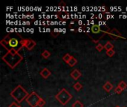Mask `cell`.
Masks as SVG:
<instances>
[{
    "mask_svg": "<svg viewBox=\"0 0 127 107\" xmlns=\"http://www.w3.org/2000/svg\"><path fill=\"white\" fill-rule=\"evenodd\" d=\"M20 42H21V44H22V47L27 48V49L29 50V51L32 50V49L34 48V46L36 45V42H34V41L32 40V39H22Z\"/></svg>",
    "mask_w": 127,
    "mask_h": 107,
    "instance_id": "cell-6",
    "label": "cell"
},
{
    "mask_svg": "<svg viewBox=\"0 0 127 107\" xmlns=\"http://www.w3.org/2000/svg\"><path fill=\"white\" fill-rule=\"evenodd\" d=\"M2 60L12 69L15 68L22 60V57L16 53L15 54H11L10 52H7L4 57H2Z\"/></svg>",
    "mask_w": 127,
    "mask_h": 107,
    "instance_id": "cell-2",
    "label": "cell"
},
{
    "mask_svg": "<svg viewBox=\"0 0 127 107\" xmlns=\"http://www.w3.org/2000/svg\"><path fill=\"white\" fill-rule=\"evenodd\" d=\"M96 49H97L98 51H103V49H104V45H103L102 44L99 43V44L96 46Z\"/></svg>",
    "mask_w": 127,
    "mask_h": 107,
    "instance_id": "cell-20",
    "label": "cell"
},
{
    "mask_svg": "<svg viewBox=\"0 0 127 107\" xmlns=\"http://www.w3.org/2000/svg\"><path fill=\"white\" fill-rule=\"evenodd\" d=\"M11 97H13L18 103H21L24 99H26L29 95L28 92L22 88V86H18L11 93Z\"/></svg>",
    "mask_w": 127,
    "mask_h": 107,
    "instance_id": "cell-3",
    "label": "cell"
},
{
    "mask_svg": "<svg viewBox=\"0 0 127 107\" xmlns=\"http://www.w3.org/2000/svg\"><path fill=\"white\" fill-rule=\"evenodd\" d=\"M46 31H47V32H50V28H47V29H46Z\"/></svg>",
    "mask_w": 127,
    "mask_h": 107,
    "instance_id": "cell-27",
    "label": "cell"
},
{
    "mask_svg": "<svg viewBox=\"0 0 127 107\" xmlns=\"http://www.w3.org/2000/svg\"><path fill=\"white\" fill-rule=\"evenodd\" d=\"M74 22H71V23H70V24H71V25H74Z\"/></svg>",
    "mask_w": 127,
    "mask_h": 107,
    "instance_id": "cell-29",
    "label": "cell"
},
{
    "mask_svg": "<svg viewBox=\"0 0 127 107\" xmlns=\"http://www.w3.org/2000/svg\"><path fill=\"white\" fill-rule=\"evenodd\" d=\"M78 23H79V25H81L83 24V22H82L81 20H80V21H78Z\"/></svg>",
    "mask_w": 127,
    "mask_h": 107,
    "instance_id": "cell-26",
    "label": "cell"
},
{
    "mask_svg": "<svg viewBox=\"0 0 127 107\" xmlns=\"http://www.w3.org/2000/svg\"><path fill=\"white\" fill-rule=\"evenodd\" d=\"M45 105V100L42 99V98H41V99L39 100V103H38V107H43Z\"/></svg>",
    "mask_w": 127,
    "mask_h": 107,
    "instance_id": "cell-19",
    "label": "cell"
},
{
    "mask_svg": "<svg viewBox=\"0 0 127 107\" xmlns=\"http://www.w3.org/2000/svg\"><path fill=\"white\" fill-rule=\"evenodd\" d=\"M91 31L93 34H97L101 31V28L99 25H93L91 28Z\"/></svg>",
    "mask_w": 127,
    "mask_h": 107,
    "instance_id": "cell-10",
    "label": "cell"
},
{
    "mask_svg": "<svg viewBox=\"0 0 127 107\" xmlns=\"http://www.w3.org/2000/svg\"><path fill=\"white\" fill-rule=\"evenodd\" d=\"M70 31H74V29H73V28H72V29H71Z\"/></svg>",
    "mask_w": 127,
    "mask_h": 107,
    "instance_id": "cell-30",
    "label": "cell"
},
{
    "mask_svg": "<svg viewBox=\"0 0 127 107\" xmlns=\"http://www.w3.org/2000/svg\"><path fill=\"white\" fill-rule=\"evenodd\" d=\"M82 88H83V86H82L81 83H79V82L76 83L74 85V89L76 91H80Z\"/></svg>",
    "mask_w": 127,
    "mask_h": 107,
    "instance_id": "cell-15",
    "label": "cell"
},
{
    "mask_svg": "<svg viewBox=\"0 0 127 107\" xmlns=\"http://www.w3.org/2000/svg\"><path fill=\"white\" fill-rule=\"evenodd\" d=\"M83 31V28L82 27H80V28L77 29V31H78V32H82Z\"/></svg>",
    "mask_w": 127,
    "mask_h": 107,
    "instance_id": "cell-24",
    "label": "cell"
},
{
    "mask_svg": "<svg viewBox=\"0 0 127 107\" xmlns=\"http://www.w3.org/2000/svg\"><path fill=\"white\" fill-rule=\"evenodd\" d=\"M72 107H83V104L80 101H76L73 104Z\"/></svg>",
    "mask_w": 127,
    "mask_h": 107,
    "instance_id": "cell-18",
    "label": "cell"
},
{
    "mask_svg": "<svg viewBox=\"0 0 127 107\" xmlns=\"http://www.w3.org/2000/svg\"><path fill=\"white\" fill-rule=\"evenodd\" d=\"M109 35L112 37V38H113V39H117V38H124L122 36H121V34H120V32L116 29V28H113L109 33Z\"/></svg>",
    "mask_w": 127,
    "mask_h": 107,
    "instance_id": "cell-7",
    "label": "cell"
},
{
    "mask_svg": "<svg viewBox=\"0 0 127 107\" xmlns=\"http://www.w3.org/2000/svg\"><path fill=\"white\" fill-rule=\"evenodd\" d=\"M42 57H44L45 59H47V58H48V57L51 56V53H50L48 50H45V51L42 52Z\"/></svg>",
    "mask_w": 127,
    "mask_h": 107,
    "instance_id": "cell-16",
    "label": "cell"
},
{
    "mask_svg": "<svg viewBox=\"0 0 127 107\" xmlns=\"http://www.w3.org/2000/svg\"><path fill=\"white\" fill-rule=\"evenodd\" d=\"M113 48H114V45L110 42H107L106 43V45H104V48L107 51H110V50H113Z\"/></svg>",
    "mask_w": 127,
    "mask_h": 107,
    "instance_id": "cell-13",
    "label": "cell"
},
{
    "mask_svg": "<svg viewBox=\"0 0 127 107\" xmlns=\"http://www.w3.org/2000/svg\"><path fill=\"white\" fill-rule=\"evenodd\" d=\"M51 72L50 70L48 69L47 68H44V69L40 71V75H41L43 78H45V79L48 78L49 76H51Z\"/></svg>",
    "mask_w": 127,
    "mask_h": 107,
    "instance_id": "cell-9",
    "label": "cell"
},
{
    "mask_svg": "<svg viewBox=\"0 0 127 107\" xmlns=\"http://www.w3.org/2000/svg\"><path fill=\"white\" fill-rule=\"evenodd\" d=\"M65 24H66V22H63V25H65Z\"/></svg>",
    "mask_w": 127,
    "mask_h": 107,
    "instance_id": "cell-28",
    "label": "cell"
},
{
    "mask_svg": "<svg viewBox=\"0 0 127 107\" xmlns=\"http://www.w3.org/2000/svg\"><path fill=\"white\" fill-rule=\"evenodd\" d=\"M77 63V60L76 58H74L73 56H72L71 59L69 60V62L68 63V66H71V67H73V66H75Z\"/></svg>",
    "mask_w": 127,
    "mask_h": 107,
    "instance_id": "cell-12",
    "label": "cell"
},
{
    "mask_svg": "<svg viewBox=\"0 0 127 107\" xmlns=\"http://www.w3.org/2000/svg\"><path fill=\"white\" fill-rule=\"evenodd\" d=\"M1 44L5 48H7L8 52H11V51L18 52V51L21 49V48L22 47L21 42H19L16 38L9 37L8 35L1 41Z\"/></svg>",
    "mask_w": 127,
    "mask_h": 107,
    "instance_id": "cell-1",
    "label": "cell"
},
{
    "mask_svg": "<svg viewBox=\"0 0 127 107\" xmlns=\"http://www.w3.org/2000/svg\"><path fill=\"white\" fill-rule=\"evenodd\" d=\"M19 107H20V106H19Z\"/></svg>",
    "mask_w": 127,
    "mask_h": 107,
    "instance_id": "cell-32",
    "label": "cell"
},
{
    "mask_svg": "<svg viewBox=\"0 0 127 107\" xmlns=\"http://www.w3.org/2000/svg\"><path fill=\"white\" fill-rule=\"evenodd\" d=\"M103 89H104L105 91H106L107 92H110L113 89V85H112L109 81H107V82L103 85Z\"/></svg>",
    "mask_w": 127,
    "mask_h": 107,
    "instance_id": "cell-11",
    "label": "cell"
},
{
    "mask_svg": "<svg viewBox=\"0 0 127 107\" xmlns=\"http://www.w3.org/2000/svg\"><path fill=\"white\" fill-rule=\"evenodd\" d=\"M123 91H124V90H123V89H121L119 86H118V87L115 89V92L117 94H121Z\"/></svg>",
    "mask_w": 127,
    "mask_h": 107,
    "instance_id": "cell-22",
    "label": "cell"
},
{
    "mask_svg": "<svg viewBox=\"0 0 127 107\" xmlns=\"http://www.w3.org/2000/svg\"><path fill=\"white\" fill-rule=\"evenodd\" d=\"M71 57H72V56H71L69 54H66L65 55H64V57H63V60L66 63H68V62H69V60L71 59Z\"/></svg>",
    "mask_w": 127,
    "mask_h": 107,
    "instance_id": "cell-17",
    "label": "cell"
},
{
    "mask_svg": "<svg viewBox=\"0 0 127 107\" xmlns=\"http://www.w3.org/2000/svg\"><path fill=\"white\" fill-rule=\"evenodd\" d=\"M118 86H119L121 89L124 90V89H126L127 88V83L126 82H124V81H121Z\"/></svg>",
    "mask_w": 127,
    "mask_h": 107,
    "instance_id": "cell-14",
    "label": "cell"
},
{
    "mask_svg": "<svg viewBox=\"0 0 127 107\" xmlns=\"http://www.w3.org/2000/svg\"><path fill=\"white\" fill-rule=\"evenodd\" d=\"M81 75H82L81 72H80L79 70H77V69H74V70L72 71V72L71 73V77L74 80H78V79L81 77Z\"/></svg>",
    "mask_w": 127,
    "mask_h": 107,
    "instance_id": "cell-8",
    "label": "cell"
},
{
    "mask_svg": "<svg viewBox=\"0 0 127 107\" xmlns=\"http://www.w3.org/2000/svg\"><path fill=\"white\" fill-rule=\"evenodd\" d=\"M115 52L114 50H110V51H106V54H107L109 57H113V56L115 55Z\"/></svg>",
    "mask_w": 127,
    "mask_h": 107,
    "instance_id": "cell-21",
    "label": "cell"
},
{
    "mask_svg": "<svg viewBox=\"0 0 127 107\" xmlns=\"http://www.w3.org/2000/svg\"><path fill=\"white\" fill-rule=\"evenodd\" d=\"M98 17H99V19H102V18H103V14L100 13V14L98 15Z\"/></svg>",
    "mask_w": 127,
    "mask_h": 107,
    "instance_id": "cell-25",
    "label": "cell"
},
{
    "mask_svg": "<svg viewBox=\"0 0 127 107\" xmlns=\"http://www.w3.org/2000/svg\"><path fill=\"white\" fill-rule=\"evenodd\" d=\"M119 107V106H117V107Z\"/></svg>",
    "mask_w": 127,
    "mask_h": 107,
    "instance_id": "cell-31",
    "label": "cell"
},
{
    "mask_svg": "<svg viewBox=\"0 0 127 107\" xmlns=\"http://www.w3.org/2000/svg\"><path fill=\"white\" fill-rule=\"evenodd\" d=\"M19 107V106L16 103H15V102H14V103H12V104L9 106V107Z\"/></svg>",
    "mask_w": 127,
    "mask_h": 107,
    "instance_id": "cell-23",
    "label": "cell"
},
{
    "mask_svg": "<svg viewBox=\"0 0 127 107\" xmlns=\"http://www.w3.org/2000/svg\"><path fill=\"white\" fill-rule=\"evenodd\" d=\"M72 98V95L66 91L65 89H63L57 95H56V99L62 104V105H65L67 104L69 101Z\"/></svg>",
    "mask_w": 127,
    "mask_h": 107,
    "instance_id": "cell-4",
    "label": "cell"
},
{
    "mask_svg": "<svg viewBox=\"0 0 127 107\" xmlns=\"http://www.w3.org/2000/svg\"><path fill=\"white\" fill-rule=\"evenodd\" d=\"M40 99L41 98L35 92H33L28 96L26 101L31 107H38V103Z\"/></svg>",
    "mask_w": 127,
    "mask_h": 107,
    "instance_id": "cell-5",
    "label": "cell"
}]
</instances>
